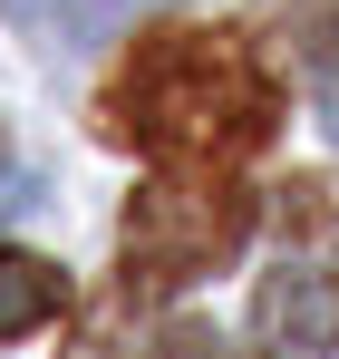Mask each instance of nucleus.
Segmentation results:
<instances>
[{
    "label": "nucleus",
    "instance_id": "5",
    "mask_svg": "<svg viewBox=\"0 0 339 359\" xmlns=\"http://www.w3.org/2000/svg\"><path fill=\"white\" fill-rule=\"evenodd\" d=\"M10 10H20L29 29H49V39H97L116 20V0H10Z\"/></svg>",
    "mask_w": 339,
    "mask_h": 359
},
{
    "label": "nucleus",
    "instance_id": "1",
    "mask_svg": "<svg viewBox=\"0 0 339 359\" xmlns=\"http://www.w3.org/2000/svg\"><path fill=\"white\" fill-rule=\"evenodd\" d=\"M97 136L155 165H242L282 136V78L223 20H165L116 59L97 97Z\"/></svg>",
    "mask_w": 339,
    "mask_h": 359
},
{
    "label": "nucleus",
    "instance_id": "4",
    "mask_svg": "<svg viewBox=\"0 0 339 359\" xmlns=\"http://www.w3.org/2000/svg\"><path fill=\"white\" fill-rule=\"evenodd\" d=\"M68 311V272L49 252H0V340H29Z\"/></svg>",
    "mask_w": 339,
    "mask_h": 359
},
{
    "label": "nucleus",
    "instance_id": "3",
    "mask_svg": "<svg viewBox=\"0 0 339 359\" xmlns=\"http://www.w3.org/2000/svg\"><path fill=\"white\" fill-rule=\"evenodd\" d=\"M252 330H262L282 359H330V350H339V272H320V262H282V272H262V292H252Z\"/></svg>",
    "mask_w": 339,
    "mask_h": 359
},
{
    "label": "nucleus",
    "instance_id": "2",
    "mask_svg": "<svg viewBox=\"0 0 339 359\" xmlns=\"http://www.w3.org/2000/svg\"><path fill=\"white\" fill-rule=\"evenodd\" d=\"M252 243V194L223 165H165L126 194V224H116V272L126 301H165L204 272H223L233 252Z\"/></svg>",
    "mask_w": 339,
    "mask_h": 359
},
{
    "label": "nucleus",
    "instance_id": "7",
    "mask_svg": "<svg viewBox=\"0 0 339 359\" xmlns=\"http://www.w3.org/2000/svg\"><path fill=\"white\" fill-rule=\"evenodd\" d=\"M20 204H29V175H20V165H0V214H20Z\"/></svg>",
    "mask_w": 339,
    "mask_h": 359
},
{
    "label": "nucleus",
    "instance_id": "6",
    "mask_svg": "<svg viewBox=\"0 0 339 359\" xmlns=\"http://www.w3.org/2000/svg\"><path fill=\"white\" fill-rule=\"evenodd\" d=\"M300 49H310V97H320V126L339 136V10H320V20H310V39H300Z\"/></svg>",
    "mask_w": 339,
    "mask_h": 359
}]
</instances>
